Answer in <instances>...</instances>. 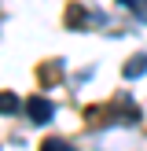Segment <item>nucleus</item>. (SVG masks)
Masks as SVG:
<instances>
[{
    "label": "nucleus",
    "mask_w": 147,
    "mask_h": 151,
    "mask_svg": "<svg viewBox=\"0 0 147 151\" xmlns=\"http://www.w3.org/2000/svg\"><path fill=\"white\" fill-rule=\"evenodd\" d=\"M26 114H29V122L48 125L51 114H55V107H51V100H44V96H29V100H26Z\"/></svg>",
    "instance_id": "1"
},
{
    "label": "nucleus",
    "mask_w": 147,
    "mask_h": 151,
    "mask_svg": "<svg viewBox=\"0 0 147 151\" xmlns=\"http://www.w3.org/2000/svg\"><path fill=\"white\" fill-rule=\"evenodd\" d=\"M66 22H70L74 29H81V26H88V22H99V15H88L81 4H70L66 7Z\"/></svg>",
    "instance_id": "2"
},
{
    "label": "nucleus",
    "mask_w": 147,
    "mask_h": 151,
    "mask_svg": "<svg viewBox=\"0 0 147 151\" xmlns=\"http://www.w3.org/2000/svg\"><path fill=\"white\" fill-rule=\"evenodd\" d=\"M37 78H41V85H44V88L55 85V81L63 78V63H59V59H51L48 66H41V70H37Z\"/></svg>",
    "instance_id": "3"
},
{
    "label": "nucleus",
    "mask_w": 147,
    "mask_h": 151,
    "mask_svg": "<svg viewBox=\"0 0 147 151\" xmlns=\"http://www.w3.org/2000/svg\"><path fill=\"white\" fill-rule=\"evenodd\" d=\"M125 78H140V74H147V59L143 55H136V59H129V63H125Z\"/></svg>",
    "instance_id": "4"
},
{
    "label": "nucleus",
    "mask_w": 147,
    "mask_h": 151,
    "mask_svg": "<svg viewBox=\"0 0 147 151\" xmlns=\"http://www.w3.org/2000/svg\"><path fill=\"white\" fill-rule=\"evenodd\" d=\"M22 103H19V96L15 92H0V114H15Z\"/></svg>",
    "instance_id": "5"
},
{
    "label": "nucleus",
    "mask_w": 147,
    "mask_h": 151,
    "mask_svg": "<svg viewBox=\"0 0 147 151\" xmlns=\"http://www.w3.org/2000/svg\"><path fill=\"white\" fill-rule=\"evenodd\" d=\"M44 147L48 151H66V140H44Z\"/></svg>",
    "instance_id": "6"
},
{
    "label": "nucleus",
    "mask_w": 147,
    "mask_h": 151,
    "mask_svg": "<svg viewBox=\"0 0 147 151\" xmlns=\"http://www.w3.org/2000/svg\"><path fill=\"white\" fill-rule=\"evenodd\" d=\"M136 15H140V19L147 22V0H136Z\"/></svg>",
    "instance_id": "7"
},
{
    "label": "nucleus",
    "mask_w": 147,
    "mask_h": 151,
    "mask_svg": "<svg viewBox=\"0 0 147 151\" xmlns=\"http://www.w3.org/2000/svg\"><path fill=\"white\" fill-rule=\"evenodd\" d=\"M118 4H125V7H136V0H118Z\"/></svg>",
    "instance_id": "8"
}]
</instances>
